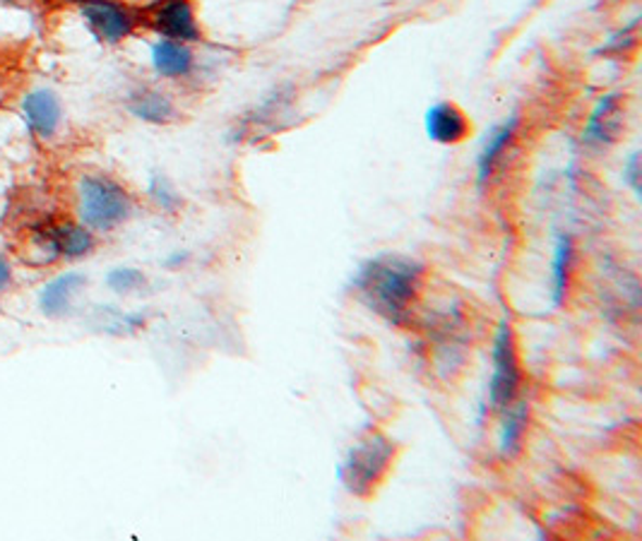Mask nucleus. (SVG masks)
<instances>
[{
    "label": "nucleus",
    "mask_w": 642,
    "mask_h": 541,
    "mask_svg": "<svg viewBox=\"0 0 642 541\" xmlns=\"http://www.w3.org/2000/svg\"><path fill=\"white\" fill-rule=\"evenodd\" d=\"M424 265L407 256L383 253L367 260L354 278V289L367 301L375 313L405 323L409 311L422 292Z\"/></svg>",
    "instance_id": "1"
},
{
    "label": "nucleus",
    "mask_w": 642,
    "mask_h": 541,
    "mask_svg": "<svg viewBox=\"0 0 642 541\" xmlns=\"http://www.w3.org/2000/svg\"><path fill=\"white\" fill-rule=\"evenodd\" d=\"M132 197L124 183L106 173H85L77 183V215L87 229L106 234L132 217Z\"/></svg>",
    "instance_id": "2"
},
{
    "label": "nucleus",
    "mask_w": 642,
    "mask_h": 541,
    "mask_svg": "<svg viewBox=\"0 0 642 541\" xmlns=\"http://www.w3.org/2000/svg\"><path fill=\"white\" fill-rule=\"evenodd\" d=\"M393 458L395 446L390 440L383 434H369L349 450V455L342 462L337 474L342 484H345L354 495L369 499L375 491V486L385 479L387 469L393 465Z\"/></svg>",
    "instance_id": "3"
},
{
    "label": "nucleus",
    "mask_w": 642,
    "mask_h": 541,
    "mask_svg": "<svg viewBox=\"0 0 642 541\" xmlns=\"http://www.w3.org/2000/svg\"><path fill=\"white\" fill-rule=\"evenodd\" d=\"M491 359L493 373L489 383V402L493 410H508L517 400L519 385H523V371H519L513 327L505 318L496 327Z\"/></svg>",
    "instance_id": "4"
},
{
    "label": "nucleus",
    "mask_w": 642,
    "mask_h": 541,
    "mask_svg": "<svg viewBox=\"0 0 642 541\" xmlns=\"http://www.w3.org/2000/svg\"><path fill=\"white\" fill-rule=\"evenodd\" d=\"M75 5L92 37L111 47L126 41L140 25V13L124 0H75Z\"/></svg>",
    "instance_id": "5"
},
{
    "label": "nucleus",
    "mask_w": 642,
    "mask_h": 541,
    "mask_svg": "<svg viewBox=\"0 0 642 541\" xmlns=\"http://www.w3.org/2000/svg\"><path fill=\"white\" fill-rule=\"evenodd\" d=\"M140 22H145L162 39L193 43L201 41L203 35L193 0H152Z\"/></svg>",
    "instance_id": "6"
},
{
    "label": "nucleus",
    "mask_w": 642,
    "mask_h": 541,
    "mask_svg": "<svg viewBox=\"0 0 642 541\" xmlns=\"http://www.w3.org/2000/svg\"><path fill=\"white\" fill-rule=\"evenodd\" d=\"M424 130L428 140L438 142V145H458V142L467 140L472 132V124L467 114H464L458 104L438 102L434 106H428V112L424 116Z\"/></svg>",
    "instance_id": "7"
},
{
    "label": "nucleus",
    "mask_w": 642,
    "mask_h": 541,
    "mask_svg": "<svg viewBox=\"0 0 642 541\" xmlns=\"http://www.w3.org/2000/svg\"><path fill=\"white\" fill-rule=\"evenodd\" d=\"M22 116H25V124L31 130V136H37L41 140L53 138L63 120V106L59 94L51 90L29 92L22 99Z\"/></svg>",
    "instance_id": "8"
},
{
    "label": "nucleus",
    "mask_w": 642,
    "mask_h": 541,
    "mask_svg": "<svg viewBox=\"0 0 642 541\" xmlns=\"http://www.w3.org/2000/svg\"><path fill=\"white\" fill-rule=\"evenodd\" d=\"M517 126H519V116L513 114L511 118H505L503 124H498L489 130V136L484 138L482 150L477 154V185L479 191H484L486 185L491 183L493 173L501 164L505 150L511 147V142L517 136Z\"/></svg>",
    "instance_id": "9"
},
{
    "label": "nucleus",
    "mask_w": 642,
    "mask_h": 541,
    "mask_svg": "<svg viewBox=\"0 0 642 541\" xmlns=\"http://www.w3.org/2000/svg\"><path fill=\"white\" fill-rule=\"evenodd\" d=\"M85 274L80 272H63L59 278L43 284L39 294V308L47 318H65L73 311V299L82 292Z\"/></svg>",
    "instance_id": "10"
},
{
    "label": "nucleus",
    "mask_w": 642,
    "mask_h": 541,
    "mask_svg": "<svg viewBox=\"0 0 642 541\" xmlns=\"http://www.w3.org/2000/svg\"><path fill=\"white\" fill-rule=\"evenodd\" d=\"M621 130V94H604L590 112L582 138L592 145H612Z\"/></svg>",
    "instance_id": "11"
},
{
    "label": "nucleus",
    "mask_w": 642,
    "mask_h": 541,
    "mask_svg": "<svg viewBox=\"0 0 642 541\" xmlns=\"http://www.w3.org/2000/svg\"><path fill=\"white\" fill-rule=\"evenodd\" d=\"M195 56L188 43L174 39H159L152 43V68L166 80H179L193 73Z\"/></svg>",
    "instance_id": "12"
},
{
    "label": "nucleus",
    "mask_w": 642,
    "mask_h": 541,
    "mask_svg": "<svg viewBox=\"0 0 642 541\" xmlns=\"http://www.w3.org/2000/svg\"><path fill=\"white\" fill-rule=\"evenodd\" d=\"M126 108L132 116L152 126H166L179 118V112H176V104L171 102V96L159 90H152V87H142V90L132 92L128 96Z\"/></svg>",
    "instance_id": "13"
},
{
    "label": "nucleus",
    "mask_w": 642,
    "mask_h": 541,
    "mask_svg": "<svg viewBox=\"0 0 642 541\" xmlns=\"http://www.w3.org/2000/svg\"><path fill=\"white\" fill-rule=\"evenodd\" d=\"M503 424L498 430V455L503 460H513L523 450V440L529 424V407L527 402H513L508 410H503Z\"/></svg>",
    "instance_id": "14"
},
{
    "label": "nucleus",
    "mask_w": 642,
    "mask_h": 541,
    "mask_svg": "<svg viewBox=\"0 0 642 541\" xmlns=\"http://www.w3.org/2000/svg\"><path fill=\"white\" fill-rule=\"evenodd\" d=\"M573 274V239L568 234H558L553 243V260H551V299L553 306L566 304Z\"/></svg>",
    "instance_id": "15"
},
{
    "label": "nucleus",
    "mask_w": 642,
    "mask_h": 541,
    "mask_svg": "<svg viewBox=\"0 0 642 541\" xmlns=\"http://www.w3.org/2000/svg\"><path fill=\"white\" fill-rule=\"evenodd\" d=\"M147 193L152 197V203L157 205L164 215H176L183 205L181 193L176 191L174 183L166 179L164 173H154L152 176L150 185H147Z\"/></svg>",
    "instance_id": "16"
},
{
    "label": "nucleus",
    "mask_w": 642,
    "mask_h": 541,
    "mask_svg": "<svg viewBox=\"0 0 642 541\" xmlns=\"http://www.w3.org/2000/svg\"><path fill=\"white\" fill-rule=\"evenodd\" d=\"M106 284L116 294H132L147 284V278L138 268H114L106 274Z\"/></svg>",
    "instance_id": "17"
},
{
    "label": "nucleus",
    "mask_w": 642,
    "mask_h": 541,
    "mask_svg": "<svg viewBox=\"0 0 642 541\" xmlns=\"http://www.w3.org/2000/svg\"><path fill=\"white\" fill-rule=\"evenodd\" d=\"M624 181L633 188V193L640 195V152H633L624 167Z\"/></svg>",
    "instance_id": "18"
},
{
    "label": "nucleus",
    "mask_w": 642,
    "mask_h": 541,
    "mask_svg": "<svg viewBox=\"0 0 642 541\" xmlns=\"http://www.w3.org/2000/svg\"><path fill=\"white\" fill-rule=\"evenodd\" d=\"M10 282H13V268H10V262L0 256V294H3Z\"/></svg>",
    "instance_id": "19"
},
{
    "label": "nucleus",
    "mask_w": 642,
    "mask_h": 541,
    "mask_svg": "<svg viewBox=\"0 0 642 541\" xmlns=\"http://www.w3.org/2000/svg\"><path fill=\"white\" fill-rule=\"evenodd\" d=\"M185 260H188V253H176V256L166 260V265H169V268H176V265H183Z\"/></svg>",
    "instance_id": "20"
},
{
    "label": "nucleus",
    "mask_w": 642,
    "mask_h": 541,
    "mask_svg": "<svg viewBox=\"0 0 642 541\" xmlns=\"http://www.w3.org/2000/svg\"><path fill=\"white\" fill-rule=\"evenodd\" d=\"M31 3H37V0H0V5H15V8H27Z\"/></svg>",
    "instance_id": "21"
}]
</instances>
